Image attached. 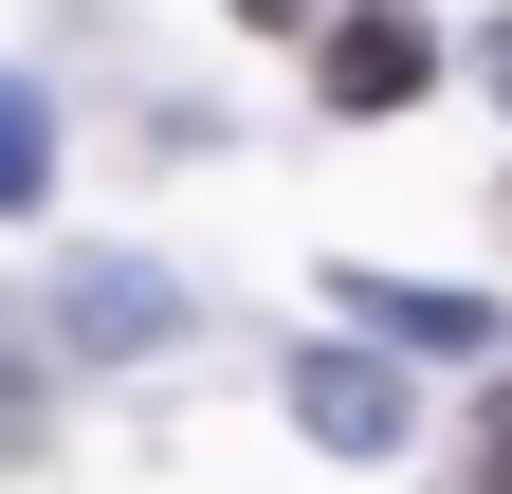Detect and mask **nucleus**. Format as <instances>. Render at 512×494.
<instances>
[{"instance_id": "f257e3e1", "label": "nucleus", "mask_w": 512, "mask_h": 494, "mask_svg": "<svg viewBox=\"0 0 512 494\" xmlns=\"http://www.w3.org/2000/svg\"><path fill=\"white\" fill-rule=\"evenodd\" d=\"M293 421L330 458H403V366H384V348H311L293 366Z\"/></svg>"}, {"instance_id": "f03ea898", "label": "nucleus", "mask_w": 512, "mask_h": 494, "mask_svg": "<svg viewBox=\"0 0 512 494\" xmlns=\"http://www.w3.org/2000/svg\"><path fill=\"white\" fill-rule=\"evenodd\" d=\"M55 330H74V348H165L183 312H165L147 257H74V275H55Z\"/></svg>"}, {"instance_id": "7ed1b4c3", "label": "nucleus", "mask_w": 512, "mask_h": 494, "mask_svg": "<svg viewBox=\"0 0 512 494\" xmlns=\"http://www.w3.org/2000/svg\"><path fill=\"white\" fill-rule=\"evenodd\" d=\"M421 74H439V37H421V19H403V0H366V19H348V37H330V110H403V92H421Z\"/></svg>"}, {"instance_id": "20e7f679", "label": "nucleus", "mask_w": 512, "mask_h": 494, "mask_svg": "<svg viewBox=\"0 0 512 494\" xmlns=\"http://www.w3.org/2000/svg\"><path fill=\"white\" fill-rule=\"evenodd\" d=\"M348 312L384 348H494V293H439V275H348Z\"/></svg>"}, {"instance_id": "39448f33", "label": "nucleus", "mask_w": 512, "mask_h": 494, "mask_svg": "<svg viewBox=\"0 0 512 494\" xmlns=\"http://www.w3.org/2000/svg\"><path fill=\"white\" fill-rule=\"evenodd\" d=\"M37 183H55V110L0 74V202H37Z\"/></svg>"}, {"instance_id": "423d86ee", "label": "nucleus", "mask_w": 512, "mask_h": 494, "mask_svg": "<svg viewBox=\"0 0 512 494\" xmlns=\"http://www.w3.org/2000/svg\"><path fill=\"white\" fill-rule=\"evenodd\" d=\"M0 440H37V366L19 348H0Z\"/></svg>"}, {"instance_id": "0eeeda50", "label": "nucleus", "mask_w": 512, "mask_h": 494, "mask_svg": "<svg viewBox=\"0 0 512 494\" xmlns=\"http://www.w3.org/2000/svg\"><path fill=\"white\" fill-rule=\"evenodd\" d=\"M494 494H512V403H494Z\"/></svg>"}, {"instance_id": "6e6552de", "label": "nucleus", "mask_w": 512, "mask_h": 494, "mask_svg": "<svg viewBox=\"0 0 512 494\" xmlns=\"http://www.w3.org/2000/svg\"><path fill=\"white\" fill-rule=\"evenodd\" d=\"M494 110H512V19H494Z\"/></svg>"}, {"instance_id": "1a4fd4ad", "label": "nucleus", "mask_w": 512, "mask_h": 494, "mask_svg": "<svg viewBox=\"0 0 512 494\" xmlns=\"http://www.w3.org/2000/svg\"><path fill=\"white\" fill-rule=\"evenodd\" d=\"M238 19H311V0H238Z\"/></svg>"}]
</instances>
